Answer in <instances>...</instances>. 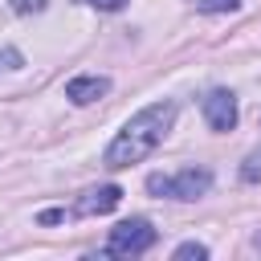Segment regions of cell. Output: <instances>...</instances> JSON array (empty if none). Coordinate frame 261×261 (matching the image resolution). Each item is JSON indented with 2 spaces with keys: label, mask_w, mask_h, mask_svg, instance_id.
<instances>
[{
  "label": "cell",
  "mask_w": 261,
  "mask_h": 261,
  "mask_svg": "<svg viewBox=\"0 0 261 261\" xmlns=\"http://www.w3.org/2000/svg\"><path fill=\"white\" fill-rule=\"evenodd\" d=\"M175 122V102H151L147 110H139L118 135L114 143L106 147V167H130V163H143L171 130Z\"/></svg>",
  "instance_id": "cell-1"
},
{
  "label": "cell",
  "mask_w": 261,
  "mask_h": 261,
  "mask_svg": "<svg viewBox=\"0 0 261 261\" xmlns=\"http://www.w3.org/2000/svg\"><path fill=\"white\" fill-rule=\"evenodd\" d=\"M208 188H212V171H208V167H184L179 175H147V192H151V196L200 200Z\"/></svg>",
  "instance_id": "cell-2"
},
{
  "label": "cell",
  "mask_w": 261,
  "mask_h": 261,
  "mask_svg": "<svg viewBox=\"0 0 261 261\" xmlns=\"http://www.w3.org/2000/svg\"><path fill=\"white\" fill-rule=\"evenodd\" d=\"M151 245H155V228H151V220L130 216V220H122V224L110 228L106 253H110V257H139V253H147Z\"/></svg>",
  "instance_id": "cell-3"
},
{
  "label": "cell",
  "mask_w": 261,
  "mask_h": 261,
  "mask_svg": "<svg viewBox=\"0 0 261 261\" xmlns=\"http://www.w3.org/2000/svg\"><path fill=\"white\" fill-rule=\"evenodd\" d=\"M204 118L212 130H232L237 126V98L228 90H212L204 94Z\"/></svg>",
  "instance_id": "cell-4"
},
{
  "label": "cell",
  "mask_w": 261,
  "mask_h": 261,
  "mask_svg": "<svg viewBox=\"0 0 261 261\" xmlns=\"http://www.w3.org/2000/svg\"><path fill=\"white\" fill-rule=\"evenodd\" d=\"M122 200V188L118 184H102V188H90L82 200H77V216H102V212H114Z\"/></svg>",
  "instance_id": "cell-5"
},
{
  "label": "cell",
  "mask_w": 261,
  "mask_h": 261,
  "mask_svg": "<svg viewBox=\"0 0 261 261\" xmlns=\"http://www.w3.org/2000/svg\"><path fill=\"white\" fill-rule=\"evenodd\" d=\"M102 94H110V77L86 73V77H73V82H65V98H69L73 106H90V102H98Z\"/></svg>",
  "instance_id": "cell-6"
},
{
  "label": "cell",
  "mask_w": 261,
  "mask_h": 261,
  "mask_svg": "<svg viewBox=\"0 0 261 261\" xmlns=\"http://www.w3.org/2000/svg\"><path fill=\"white\" fill-rule=\"evenodd\" d=\"M241 179H245V184H261V151H253V155L241 163Z\"/></svg>",
  "instance_id": "cell-7"
},
{
  "label": "cell",
  "mask_w": 261,
  "mask_h": 261,
  "mask_svg": "<svg viewBox=\"0 0 261 261\" xmlns=\"http://www.w3.org/2000/svg\"><path fill=\"white\" fill-rule=\"evenodd\" d=\"M204 257H208V249H204L200 241H188V245L175 249V261H204Z\"/></svg>",
  "instance_id": "cell-8"
},
{
  "label": "cell",
  "mask_w": 261,
  "mask_h": 261,
  "mask_svg": "<svg viewBox=\"0 0 261 261\" xmlns=\"http://www.w3.org/2000/svg\"><path fill=\"white\" fill-rule=\"evenodd\" d=\"M196 4H200L204 12H232L241 0H196Z\"/></svg>",
  "instance_id": "cell-9"
},
{
  "label": "cell",
  "mask_w": 261,
  "mask_h": 261,
  "mask_svg": "<svg viewBox=\"0 0 261 261\" xmlns=\"http://www.w3.org/2000/svg\"><path fill=\"white\" fill-rule=\"evenodd\" d=\"M12 8L29 16V12H41V8H45V0H12Z\"/></svg>",
  "instance_id": "cell-10"
},
{
  "label": "cell",
  "mask_w": 261,
  "mask_h": 261,
  "mask_svg": "<svg viewBox=\"0 0 261 261\" xmlns=\"http://www.w3.org/2000/svg\"><path fill=\"white\" fill-rule=\"evenodd\" d=\"M37 220H41V224H57V220H65V212H61V208H45Z\"/></svg>",
  "instance_id": "cell-11"
},
{
  "label": "cell",
  "mask_w": 261,
  "mask_h": 261,
  "mask_svg": "<svg viewBox=\"0 0 261 261\" xmlns=\"http://www.w3.org/2000/svg\"><path fill=\"white\" fill-rule=\"evenodd\" d=\"M86 4H94V8H102V12H114V8H122L126 0H86Z\"/></svg>",
  "instance_id": "cell-12"
}]
</instances>
